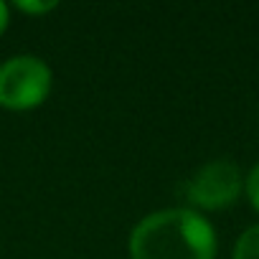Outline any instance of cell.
<instances>
[{"instance_id": "obj_1", "label": "cell", "mask_w": 259, "mask_h": 259, "mask_svg": "<svg viewBox=\"0 0 259 259\" xmlns=\"http://www.w3.org/2000/svg\"><path fill=\"white\" fill-rule=\"evenodd\" d=\"M133 259H216V231L196 208H165L145 216L130 234Z\"/></svg>"}, {"instance_id": "obj_6", "label": "cell", "mask_w": 259, "mask_h": 259, "mask_svg": "<svg viewBox=\"0 0 259 259\" xmlns=\"http://www.w3.org/2000/svg\"><path fill=\"white\" fill-rule=\"evenodd\" d=\"M244 193L251 203L254 211H259V163L249 170V176L244 178Z\"/></svg>"}, {"instance_id": "obj_7", "label": "cell", "mask_w": 259, "mask_h": 259, "mask_svg": "<svg viewBox=\"0 0 259 259\" xmlns=\"http://www.w3.org/2000/svg\"><path fill=\"white\" fill-rule=\"evenodd\" d=\"M8 21H11V8H8V3L0 0V33L8 28Z\"/></svg>"}, {"instance_id": "obj_3", "label": "cell", "mask_w": 259, "mask_h": 259, "mask_svg": "<svg viewBox=\"0 0 259 259\" xmlns=\"http://www.w3.org/2000/svg\"><path fill=\"white\" fill-rule=\"evenodd\" d=\"M244 193V176L231 160H211L186 183V198L196 211H221Z\"/></svg>"}, {"instance_id": "obj_5", "label": "cell", "mask_w": 259, "mask_h": 259, "mask_svg": "<svg viewBox=\"0 0 259 259\" xmlns=\"http://www.w3.org/2000/svg\"><path fill=\"white\" fill-rule=\"evenodd\" d=\"M56 8H59L56 0H16V11H21L26 16H44Z\"/></svg>"}, {"instance_id": "obj_4", "label": "cell", "mask_w": 259, "mask_h": 259, "mask_svg": "<svg viewBox=\"0 0 259 259\" xmlns=\"http://www.w3.org/2000/svg\"><path fill=\"white\" fill-rule=\"evenodd\" d=\"M231 259H259V224L249 226L234 244Z\"/></svg>"}, {"instance_id": "obj_2", "label": "cell", "mask_w": 259, "mask_h": 259, "mask_svg": "<svg viewBox=\"0 0 259 259\" xmlns=\"http://www.w3.org/2000/svg\"><path fill=\"white\" fill-rule=\"evenodd\" d=\"M51 66L33 54H18L0 64V107L11 112H28L51 94Z\"/></svg>"}]
</instances>
